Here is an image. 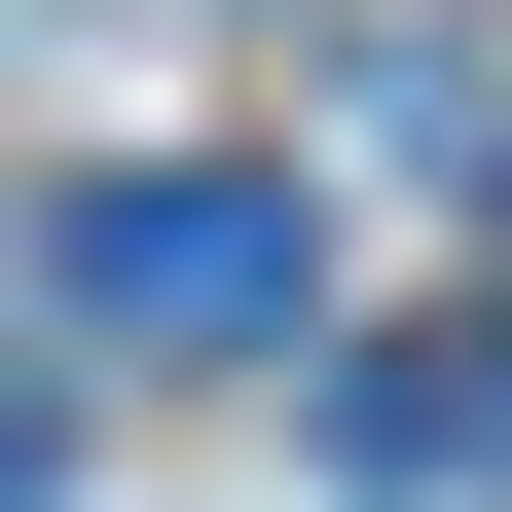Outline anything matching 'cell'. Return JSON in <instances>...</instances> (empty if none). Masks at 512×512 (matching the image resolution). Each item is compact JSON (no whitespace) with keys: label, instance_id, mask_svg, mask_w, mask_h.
<instances>
[{"label":"cell","instance_id":"1","mask_svg":"<svg viewBox=\"0 0 512 512\" xmlns=\"http://www.w3.org/2000/svg\"><path fill=\"white\" fill-rule=\"evenodd\" d=\"M74 330H110V366H256V330H293V183H256V147L74 183Z\"/></svg>","mask_w":512,"mask_h":512},{"label":"cell","instance_id":"2","mask_svg":"<svg viewBox=\"0 0 512 512\" xmlns=\"http://www.w3.org/2000/svg\"><path fill=\"white\" fill-rule=\"evenodd\" d=\"M330 439H366L403 512H476V476H512V330H366V366H330Z\"/></svg>","mask_w":512,"mask_h":512}]
</instances>
